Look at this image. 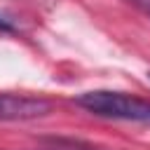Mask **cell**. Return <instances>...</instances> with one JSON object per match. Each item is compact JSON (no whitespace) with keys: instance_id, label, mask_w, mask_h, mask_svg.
<instances>
[{"instance_id":"cell-1","label":"cell","mask_w":150,"mask_h":150,"mask_svg":"<svg viewBox=\"0 0 150 150\" xmlns=\"http://www.w3.org/2000/svg\"><path fill=\"white\" fill-rule=\"evenodd\" d=\"M80 108L87 112L103 117V120H120V122H138V124H150V101L141 96H131L124 91H112V89H94L84 91L75 98Z\"/></svg>"},{"instance_id":"cell-2","label":"cell","mask_w":150,"mask_h":150,"mask_svg":"<svg viewBox=\"0 0 150 150\" xmlns=\"http://www.w3.org/2000/svg\"><path fill=\"white\" fill-rule=\"evenodd\" d=\"M52 112V103L40 96L0 94V122H26Z\"/></svg>"},{"instance_id":"cell-3","label":"cell","mask_w":150,"mask_h":150,"mask_svg":"<svg viewBox=\"0 0 150 150\" xmlns=\"http://www.w3.org/2000/svg\"><path fill=\"white\" fill-rule=\"evenodd\" d=\"M129 5H134L141 14H145L148 19H150V0H127Z\"/></svg>"},{"instance_id":"cell-4","label":"cell","mask_w":150,"mask_h":150,"mask_svg":"<svg viewBox=\"0 0 150 150\" xmlns=\"http://www.w3.org/2000/svg\"><path fill=\"white\" fill-rule=\"evenodd\" d=\"M148 77H150V75H148Z\"/></svg>"}]
</instances>
